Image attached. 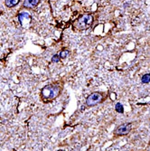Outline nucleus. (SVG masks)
Segmentation results:
<instances>
[{"label":"nucleus","mask_w":150,"mask_h":151,"mask_svg":"<svg viewBox=\"0 0 150 151\" xmlns=\"http://www.w3.org/2000/svg\"><path fill=\"white\" fill-rule=\"evenodd\" d=\"M40 0H25L24 1V7L26 8H33L39 3Z\"/></svg>","instance_id":"5"},{"label":"nucleus","mask_w":150,"mask_h":151,"mask_svg":"<svg viewBox=\"0 0 150 151\" xmlns=\"http://www.w3.org/2000/svg\"><path fill=\"white\" fill-rule=\"evenodd\" d=\"M60 92V88L57 85H47L42 90V96L45 100H53Z\"/></svg>","instance_id":"1"},{"label":"nucleus","mask_w":150,"mask_h":151,"mask_svg":"<svg viewBox=\"0 0 150 151\" xmlns=\"http://www.w3.org/2000/svg\"><path fill=\"white\" fill-rule=\"evenodd\" d=\"M25 17H27V18H30V16H29V14L28 13H21V14H19L18 15V19H19V21H20V23L22 24V21H23V19L25 18Z\"/></svg>","instance_id":"9"},{"label":"nucleus","mask_w":150,"mask_h":151,"mask_svg":"<svg viewBox=\"0 0 150 151\" xmlns=\"http://www.w3.org/2000/svg\"><path fill=\"white\" fill-rule=\"evenodd\" d=\"M60 56H59V54H54L53 57H52V62H60Z\"/></svg>","instance_id":"11"},{"label":"nucleus","mask_w":150,"mask_h":151,"mask_svg":"<svg viewBox=\"0 0 150 151\" xmlns=\"http://www.w3.org/2000/svg\"><path fill=\"white\" fill-rule=\"evenodd\" d=\"M141 81L142 83H149L150 82V73H147V74H144L142 78H141Z\"/></svg>","instance_id":"6"},{"label":"nucleus","mask_w":150,"mask_h":151,"mask_svg":"<svg viewBox=\"0 0 150 151\" xmlns=\"http://www.w3.org/2000/svg\"><path fill=\"white\" fill-rule=\"evenodd\" d=\"M18 1L19 0H6V5H7V7H12L14 6H16V4L18 3Z\"/></svg>","instance_id":"8"},{"label":"nucleus","mask_w":150,"mask_h":151,"mask_svg":"<svg viewBox=\"0 0 150 151\" xmlns=\"http://www.w3.org/2000/svg\"><path fill=\"white\" fill-rule=\"evenodd\" d=\"M69 55V51L68 50H62V51L60 52V53H59V56L60 58L62 59H63V58H66Z\"/></svg>","instance_id":"10"},{"label":"nucleus","mask_w":150,"mask_h":151,"mask_svg":"<svg viewBox=\"0 0 150 151\" xmlns=\"http://www.w3.org/2000/svg\"><path fill=\"white\" fill-rule=\"evenodd\" d=\"M115 109L116 111L118 113H120V114H122V113L124 112V109H123V105H122L120 102H118L117 104H116L115 106Z\"/></svg>","instance_id":"7"},{"label":"nucleus","mask_w":150,"mask_h":151,"mask_svg":"<svg viewBox=\"0 0 150 151\" xmlns=\"http://www.w3.org/2000/svg\"><path fill=\"white\" fill-rule=\"evenodd\" d=\"M131 127H132V125H131L130 123H125V124L119 125L117 128V129L115 130V134L118 136L128 135L131 130Z\"/></svg>","instance_id":"4"},{"label":"nucleus","mask_w":150,"mask_h":151,"mask_svg":"<svg viewBox=\"0 0 150 151\" xmlns=\"http://www.w3.org/2000/svg\"><path fill=\"white\" fill-rule=\"evenodd\" d=\"M101 100H102V95L99 92H94V93H91L87 98L86 104L89 107L94 106V105L100 102Z\"/></svg>","instance_id":"3"},{"label":"nucleus","mask_w":150,"mask_h":151,"mask_svg":"<svg viewBox=\"0 0 150 151\" xmlns=\"http://www.w3.org/2000/svg\"><path fill=\"white\" fill-rule=\"evenodd\" d=\"M93 21V17L90 15H83L82 16H80V18L77 21V26L80 29H86L89 27V26L91 25V23Z\"/></svg>","instance_id":"2"}]
</instances>
